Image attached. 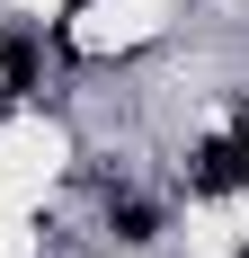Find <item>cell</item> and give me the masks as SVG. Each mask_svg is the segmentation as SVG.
Wrapping results in <instances>:
<instances>
[{
  "label": "cell",
  "instance_id": "1",
  "mask_svg": "<svg viewBox=\"0 0 249 258\" xmlns=\"http://www.w3.org/2000/svg\"><path fill=\"white\" fill-rule=\"evenodd\" d=\"M196 187H205V196H240V187H249V143H240V134H223V143L196 152Z\"/></svg>",
  "mask_w": 249,
  "mask_h": 258
},
{
  "label": "cell",
  "instance_id": "2",
  "mask_svg": "<svg viewBox=\"0 0 249 258\" xmlns=\"http://www.w3.org/2000/svg\"><path fill=\"white\" fill-rule=\"evenodd\" d=\"M116 240H134V249L160 240V214H151V205H116Z\"/></svg>",
  "mask_w": 249,
  "mask_h": 258
},
{
  "label": "cell",
  "instance_id": "3",
  "mask_svg": "<svg viewBox=\"0 0 249 258\" xmlns=\"http://www.w3.org/2000/svg\"><path fill=\"white\" fill-rule=\"evenodd\" d=\"M27 80H36V45H27V36H9V89H27Z\"/></svg>",
  "mask_w": 249,
  "mask_h": 258
}]
</instances>
